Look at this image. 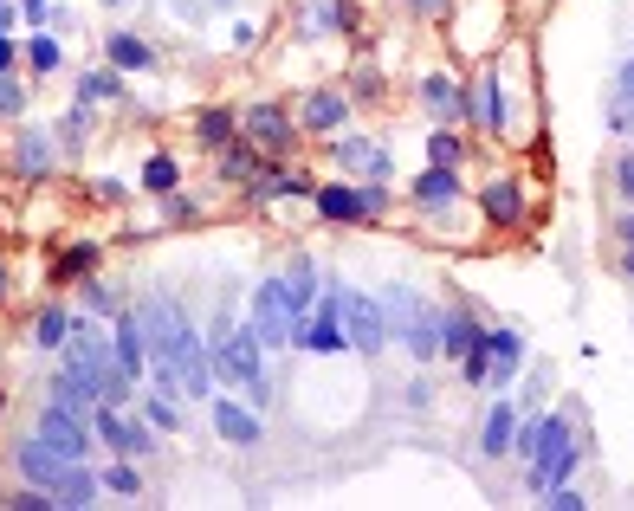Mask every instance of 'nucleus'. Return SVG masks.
<instances>
[{
    "instance_id": "6",
    "label": "nucleus",
    "mask_w": 634,
    "mask_h": 511,
    "mask_svg": "<svg viewBox=\"0 0 634 511\" xmlns=\"http://www.w3.org/2000/svg\"><path fill=\"white\" fill-rule=\"evenodd\" d=\"M298 298H292V285L285 279H259V292H253V330H259V343H292V324H298Z\"/></svg>"
},
{
    "instance_id": "23",
    "label": "nucleus",
    "mask_w": 634,
    "mask_h": 511,
    "mask_svg": "<svg viewBox=\"0 0 634 511\" xmlns=\"http://www.w3.org/2000/svg\"><path fill=\"white\" fill-rule=\"evenodd\" d=\"M65 337H72V311H65V305L39 311V324H33V343H39V350H65Z\"/></svg>"
},
{
    "instance_id": "50",
    "label": "nucleus",
    "mask_w": 634,
    "mask_h": 511,
    "mask_svg": "<svg viewBox=\"0 0 634 511\" xmlns=\"http://www.w3.org/2000/svg\"><path fill=\"white\" fill-rule=\"evenodd\" d=\"M220 7H227V0H220Z\"/></svg>"
},
{
    "instance_id": "47",
    "label": "nucleus",
    "mask_w": 634,
    "mask_h": 511,
    "mask_svg": "<svg viewBox=\"0 0 634 511\" xmlns=\"http://www.w3.org/2000/svg\"><path fill=\"white\" fill-rule=\"evenodd\" d=\"M0 292H7V272H0Z\"/></svg>"
},
{
    "instance_id": "1",
    "label": "nucleus",
    "mask_w": 634,
    "mask_h": 511,
    "mask_svg": "<svg viewBox=\"0 0 634 511\" xmlns=\"http://www.w3.org/2000/svg\"><path fill=\"white\" fill-rule=\"evenodd\" d=\"M214 369L227 382H240L246 389V402L253 408H266V356H259V330L246 324V330H233V324H214Z\"/></svg>"
},
{
    "instance_id": "44",
    "label": "nucleus",
    "mask_w": 634,
    "mask_h": 511,
    "mask_svg": "<svg viewBox=\"0 0 634 511\" xmlns=\"http://www.w3.org/2000/svg\"><path fill=\"white\" fill-rule=\"evenodd\" d=\"M0 33H13V7H7V0H0Z\"/></svg>"
},
{
    "instance_id": "37",
    "label": "nucleus",
    "mask_w": 634,
    "mask_h": 511,
    "mask_svg": "<svg viewBox=\"0 0 634 511\" xmlns=\"http://www.w3.org/2000/svg\"><path fill=\"white\" fill-rule=\"evenodd\" d=\"M350 91H356V98H382V72H369V65H363V72L350 78Z\"/></svg>"
},
{
    "instance_id": "48",
    "label": "nucleus",
    "mask_w": 634,
    "mask_h": 511,
    "mask_svg": "<svg viewBox=\"0 0 634 511\" xmlns=\"http://www.w3.org/2000/svg\"><path fill=\"white\" fill-rule=\"evenodd\" d=\"M104 7H117V0H104Z\"/></svg>"
},
{
    "instance_id": "33",
    "label": "nucleus",
    "mask_w": 634,
    "mask_h": 511,
    "mask_svg": "<svg viewBox=\"0 0 634 511\" xmlns=\"http://www.w3.org/2000/svg\"><path fill=\"white\" fill-rule=\"evenodd\" d=\"M427 156H434L440 169H460V162H466V143H460V136H453V130H440L434 143H427Z\"/></svg>"
},
{
    "instance_id": "28",
    "label": "nucleus",
    "mask_w": 634,
    "mask_h": 511,
    "mask_svg": "<svg viewBox=\"0 0 634 511\" xmlns=\"http://www.w3.org/2000/svg\"><path fill=\"white\" fill-rule=\"evenodd\" d=\"M143 421L156 427V434H175V427H182V408H175L169 395H149V402H143Z\"/></svg>"
},
{
    "instance_id": "38",
    "label": "nucleus",
    "mask_w": 634,
    "mask_h": 511,
    "mask_svg": "<svg viewBox=\"0 0 634 511\" xmlns=\"http://www.w3.org/2000/svg\"><path fill=\"white\" fill-rule=\"evenodd\" d=\"M13 110H26V91L13 78H0V117H13Z\"/></svg>"
},
{
    "instance_id": "26",
    "label": "nucleus",
    "mask_w": 634,
    "mask_h": 511,
    "mask_svg": "<svg viewBox=\"0 0 634 511\" xmlns=\"http://www.w3.org/2000/svg\"><path fill=\"white\" fill-rule=\"evenodd\" d=\"M104 486H110V492H117V499H143V479H136V466H130V460H123V453H117V460H110V473H104Z\"/></svg>"
},
{
    "instance_id": "46",
    "label": "nucleus",
    "mask_w": 634,
    "mask_h": 511,
    "mask_svg": "<svg viewBox=\"0 0 634 511\" xmlns=\"http://www.w3.org/2000/svg\"><path fill=\"white\" fill-rule=\"evenodd\" d=\"M622 272H628V279H634V246H628V253H622Z\"/></svg>"
},
{
    "instance_id": "5",
    "label": "nucleus",
    "mask_w": 634,
    "mask_h": 511,
    "mask_svg": "<svg viewBox=\"0 0 634 511\" xmlns=\"http://www.w3.org/2000/svg\"><path fill=\"white\" fill-rule=\"evenodd\" d=\"M337 311H343V337H350V350L376 356L382 343H389V311H382V298H363V292H343V285H337Z\"/></svg>"
},
{
    "instance_id": "27",
    "label": "nucleus",
    "mask_w": 634,
    "mask_h": 511,
    "mask_svg": "<svg viewBox=\"0 0 634 511\" xmlns=\"http://www.w3.org/2000/svg\"><path fill=\"white\" fill-rule=\"evenodd\" d=\"M78 98H85V104H104V98L117 104V98H123V85H117V65H110V72H91L85 85H78Z\"/></svg>"
},
{
    "instance_id": "49",
    "label": "nucleus",
    "mask_w": 634,
    "mask_h": 511,
    "mask_svg": "<svg viewBox=\"0 0 634 511\" xmlns=\"http://www.w3.org/2000/svg\"><path fill=\"white\" fill-rule=\"evenodd\" d=\"M0 414H7V402H0Z\"/></svg>"
},
{
    "instance_id": "42",
    "label": "nucleus",
    "mask_w": 634,
    "mask_h": 511,
    "mask_svg": "<svg viewBox=\"0 0 634 511\" xmlns=\"http://www.w3.org/2000/svg\"><path fill=\"white\" fill-rule=\"evenodd\" d=\"M408 7H415V13H427V20H434V13H447V0H408Z\"/></svg>"
},
{
    "instance_id": "17",
    "label": "nucleus",
    "mask_w": 634,
    "mask_h": 511,
    "mask_svg": "<svg viewBox=\"0 0 634 511\" xmlns=\"http://www.w3.org/2000/svg\"><path fill=\"white\" fill-rule=\"evenodd\" d=\"M479 201H486V220H492V227H518V220H525V195H518V182H492Z\"/></svg>"
},
{
    "instance_id": "14",
    "label": "nucleus",
    "mask_w": 634,
    "mask_h": 511,
    "mask_svg": "<svg viewBox=\"0 0 634 511\" xmlns=\"http://www.w3.org/2000/svg\"><path fill=\"white\" fill-rule=\"evenodd\" d=\"M337 162L350 175H369V182H389V149L382 143H363V136H343L337 143Z\"/></svg>"
},
{
    "instance_id": "40",
    "label": "nucleus",
    "mask_w": 634,
    "mask_h": 511,
    "mask_svg": "<svg viewBox=\"0 0 634 511\" xmlns=\"http://www.w3.org/2000/svg\"><path fill=\"white\" fill-rule=\"evenodd\" d=\"M26 20H33V26H46V20H52V0H26Z\"/></svg>"
},
{
    "instance_id": "35",
    "label": "nucleus",
    "mask_w": 634,
    "mask_h": 511,
    "mask_svg": "<svg viewBox=\"0 0 634 511\" xmlns=\"http://www.w3.org/2000/svg\"><path fill=\"white\" fill-rule=\"evenodd\" d=\"M220 169H227V175H259V149H253V143H227Z\"/></svg>"
},
{
    "instance_id": "11",
    "label": "nucleus",
    "mask_w": 634,
    "mask_h": 511,
    "mask_svg": "<svg viewBox=\"0 0 634 511\" xmlns=\"http://www.w3.org/2000/svg\"><path fill=\"white\" fill-rule=\"evenodd\" d=\"M110 337H117V369H123V376H143V369H149V343H143V317H136V311H123V317H110Z\"/></svg>"
},
{
    "instance_id": "30",
    "label": "nucleus",
    "mask_w": 634,
    "mask_h": 511,
    "mask_svg": "<svg viewBox=\"0 0 634 511\" xmlns=\"http://www.w3.org/2000/svg\"><path fill=\"white\" fill-rule=\"evenodd\" d=\"M195 136H201V143H233V117H227V110H201Z\"/></svg>"
},
{
    "instance_id": "24",
    "label": "nucleus",
    "mask_w": 634,
    "mask_h": 511,
    "mask_svg": "<svg viewBox=\"0 0 634 511\" xmlns=\"http://www.w3.org/2000/svg\"><path fill=\"white\" fill-rule=\"evenodd\" d=\"M298 26H305V33H337L343 26V0H305Z\"/></svg>"
},
{
    "instance_id": "22",
    "label": "nucleus",
    "mask_w": 634,
    "mask_h": 511,
    "mask_svg": "<svg viewBox=\"0 0 634 511\" xmlns=\"http://www.w3.org/2000/svg\"><path fill=\"white\" fill-rule=\"evenodd\" d=\"M466 343H479V324H473V311H466V305L440 311V350H453V356H460Z\"/></svg>"
},
{
    "instance_id": "7",
    "label": "nucleus",
    "mask_w": 634,
    "mask_h": 511,
    "mask_svg": "<svg viewBox=\"0 0 634 511\" xmlns=\"http://www.w3.org/2000/svg\"><path fill=\"white\" fill-rule=\"evenodd\" d=\"M91 434H98L110 453H123V460H143V453L156 447V427L130 421L117 402H98V408H91Z\"/></svg>"
},
{
    "instance_id": "15",
    "label": "nucleus",
    "mask_w": 634,
    "mask_h": 511,
    "mask_svg": "<svg viewBox=\"0 0 634 511\" xmlns=\"http://www.w3.org/2000/svg\"><path fill=\"white\" fill-rule=\"evenodd\" d=\"M486 356H492V382H512L525 363V337L518 330H486Z\"/></svg>"
},
{
    "instance_id": "34",
    "label": "nucleus",
    "mask_w": 634,
    "mask_h": 511,
    "mask_svg": "<svg viewBox=\"0 0 634 511\" xmlns=\"http://www.w3.org/2000/svg\"><path fill=\"white\" fill-rule=\"evenodd\" d=\"M20 169L26 175H46L52 169V143H46V136H26V143H20Z\"/></svg>"
},
{
    "instance_id": "19",
    "label": "nucleus",
    "mask_w": 634,
    "mask_h": 511,
    "mask_svg": "<svg viewBox=\"0 0 634 511\" xmlns=\"http://www.w3.org/2000/svg\"><path fill=\"white\" fill-rule=\"evenodd\" d=\"M415 201H421V207H453V201H460V175L434 162L427 175H415Z\"/></svg>"
},
{
    "instance_id": "8",
    "label": "nucleus",
    "mask_w": 634,
    "mask_h": 511,
    "mask_svg": "<svg viewBox=\"0 0 634 511\" xmlns=\"http://www.w3.org/2000/svg\"><path fill=\"white\" fill-rule=\"evenodd\" d=\"M311 207L324 220H343V227H356V220H382V188H337V182H324V188H311Z\"/></svg>"
},
{
    "instance_id": "4",
    "label": "nucleus",
    "mask_w": 634,
    "mask_h": 511,
    "mask_svg": "<svg viewBox=\"0 0 634 511\" xmlns=\"http://www.w3.org/2000/svg\"><path fill=\"white\" fill-rule=\"evenodd\" d=\"M85 421H91L85 408H72V402H59V395H52L46 414H39V427H33V440H46V447H52V453H65V460H85L91 440H98Z\"/></svg>"
},
{
    "instance_id": "18",
    "label": "nucleus",
    "mask_w": 634,
    "mask_h": 511,
    "mask_svg": "<svg viewBox=\"0 0 634 511\" xmlns=\"http://www.w3.org/2000/svg\"><path fill=\"white\" fill-rule=\"evenodd\" d=\"M104 59L117 65V72H149V65H156V52H149L136 33H110V39H104Z\"/></svg>"
},
{
    "instance_id": "32",
    "label": "nucleus",
    "mask_w": 634,
    "mask_h": 511,
    "mask_svg": "<svg viewBox=\"0 0 634 511\" xmlns=\"http://www.w3.org/2000/svg\"><path fill=\"white\" fill-rule=\"evenodd\" d=\"M59 59H65V52H59V39H52V33H39L33 46H26V65H33V72H59Z\"/></svg>"
},
{
    "instance_id": "20",
    "label": "nucleus",
    "mask_w": 634,
    "mask_h": 511,
    "mask_svg": "<svg viewBox=\"0 0 634 511\" xmlns=\"http://www.w3.org/2000/svg\"><path fill=\"white\" fill-rule=\"evenodd\" d=\"M512 434H518V408H512V402H499V408L486 414V427H479V447L499 460V453H512Z\"/></svg>"
},
{
    "instance_id": "3",
    "label": "nucleus",
    "mask_w": 634,
    "mask_h": 511,
    "mask_svg": "<svg viewBox=\"0 0 634 511\" xmlns=\"http://www.w3.org/2000/svg\"><path fill=\"white\" fill-rule=\"evenodd\" d=\"M382 311H389V337H402L408 350H415V363H434L440 356V311H427L408 285H395V292L382 298Z\"/></svg>"
},
{
    "instance_id": "31",
    "label": "nucleus",
    "mask_w": 634,
    "mask_h": 511,
    "mask_svg": "<svg viewBox=\"0 0 634 511\" xmlns=\"http://www.w3.org/2000/svg\"><path fill=\"white\" fill-rule=\"evenodd\" d=\"M91 266H98V246H65L59 253V279H85Z\"/></svg>"
},
{
    "instance_id": "43",
    "label": "nucleus",
    "mask_w": 634,
    "mask_h": 511,
    "mask_svg": "<svg viewBox=\"0 0 634 511\" xmlns=\"http://www.w3.org/2000/svg\"><path fill=\"white\" fill-rule=\"evenodd\" d=\"M622 91H628V104H634V59L622 65Z\"/></svg>"
},
{
    "instance_id": "41",
    "label": "nucleus",
    "mask_w": 634,
    "mask_h": 511,
    "mask_svg": "<svg viewBox=\"0 0 634 511\" xmlns=\"http://www.w3.org/2000/svg\"><path fill=\"white\" fill-rule=\"evenodd\" d=\"M615 182H622V195H628V201H634V156H628V162H622V169H615Z\"/></svg>"
},
{
    "instance_id": "10",
    "label": "nucleus",
    "mask_w": 634,
    "mask_h": 511,
    "mask_svg": "<svg viewBox=\"0 0 634 511\" xmlns=\"http://www.w3.org/2000/svg\"><path fill=\"white\" fill-rule=\"evenodd\" d=\"M240 123H246V136H253L259 149H272V156H285V149H292V117H285L279 104H246L240 110Z\"/></svg>"
},
{
    "instance_id": "36",
    "label": "nucleus",
    "mask_w": 634,
    "mask_h": 511,
    "mask_svg": "<svg viewBox=\"0 0 634 511\" xmlns=\"http://www.w3.org/2000/svg\"><path fill=\"white\" fill-rule=\"evenodd\" d=\"M544 499H550V505H557V511H583V492H576V486H570V479H563V486H550V492H544Z\"/></svg>"
},
{
    "instance_id": "21",
    "label": "nucleus",
    "mask_w": 634,
    "mask_h": 511,
    "mask_svg": "<svg viewBox=\"0 0 634 511\" xmlns=\"http://www.w3.org/2000/svg\"><path fill=\"white\" fill-rule=\"evenodd\" d=\"M421 104L434 110V117H466V98H460V85H453V78H421Z\"/></svg>"
},
{
    "instance_id": "9",
    "label": "nucleus",
    "mask_w": 634,
    "mask_h": 511,
    "mask_svg": "<svg viewBox=\"0 0 634 511\" xmlns=\"http://www.w3.org/2000/svg\"><path fill=\"white\" fill-rule=\"evenodd\" d=\"M292 343L298 350H343V311H337V292L324 298V305H305L298 311V324H292Z\"/></svg>"
},
{
    "instance_id": "39",
    "label": "nucleus",
    "mask_w": 634,
    "mask_h": 511,
    "mask_svg": "<svg viewBox=\"0 0 634 511\" xmlns=\"http://www.w3.org/2000/svg\"><path fill=\"white\" fill-rule=\"evenodd\" d=\"M13 59H20V46H13V33H0V78L13 72Z\"/></svg>"
},
{
    "instance_id": "45",
    "label": "nucleus",
    "mask_w": 634,
    "mask_h": 511,
    "mask_svg": "<svg viewBox=\"0 0 634 511\" xmlns=\"http://www.w3.org/2000/svg\"><path fill=\"white\" fill-rule=\"evenodd\" d=\"M622 246H634V214H622Z\"/></svg>"
},
{
    "instance_id": "29",
    "label": "nucleus",
    "mask_w": 634,
    "mask_h": 511,
    "mask_svg": "<svg viewBox=\"0 0 634 511\" xmlns=\"http://www.w3.org/2000/svg\"><path fill=\"white\" fill-rule=\"evenodd\" d=\"M285 285H292L298 305H311V298H317V266H311V259H292V266H285Z\"/></svg>"
},
{
    "instance_id": "16",
    "label": "nucleus",
    "mask_w": 634,
    "mask_h": 511,
    "mask_svg": "<svg viewBox=\"0 0 634 511\" xmlns=\"http://www.w3.org/2000/svg\"><path fill=\"white\" fill-rule=\"evenodd\" d=\"M466 117H473L479 123V130H499V123H505V104H499V78H479V85L473 91H466Z\"/></svg>"
},
{
    "instance_id": "2",
    "label": "nucleus",
    "mask_w": 634,
    "mask_h": 511,
    "mask_svg": "<svg viewBox=\"0 0 634 511\" xmlns=\"http://www.w3.org/2000/svg\"><path fill=\"white\" fill-rule=\"evenodd\" d=\"M525 466H531L537 492L563 486V479L576 473V427H570V414H544V421H537V447H531Z\"/></svg>"
},
{
    "instance_id": "12",
    "label": "nucleus",
    "mask_w": 634,
    "mask_h": 511,
    "mask_svg": "<svg viewBox=\"0 0 634 511\" xmlns=\"http://www.w3.org/2000/svg\"><path fill=\"white\" fill-rule=\"evenodd\" d=\"M214 434L233 440V447H259V440H266V421H259L253 408H240V402H214Z\"/></svg>"
},
{
    "instance_id": "13",
    "label": "nucleus",
    "mask_w": 634,
    "mask_h": 511,
    "mask_svg": "<svg viewBox=\"0 0 634 511\" xmlns=\"http://www.w3.org/2000/svg\"><path fill=\"white\" fill-rule=\"evenodd\" d=\"M343 117H350V98H343V91H311V98L298 104V130H317V136L343 130Z\"/></svg>"
},
{
    "instance_id": "25",
    "label": "nucleus",
    "mask_w": 634,
    "mask_h": 511,
    "mask_svg": "<svg viewBox=\"0 0 634 511\" xmlns=\"http://www.w3.org/2000/svg\"><path fill=\"white\" fill-rule=\"evenodd\" d=\"M175 182H182V169H175V156H162V149H156V156L143 162V188H149V195H169Z\"/></svg>"
}]
</instances>
